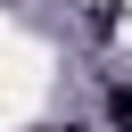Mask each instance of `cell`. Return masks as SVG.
Here are the masks:
<instances>
[{
  "label": "cell",
  "instance_id": "6da1fadb",
  "mask_svg": "<svg viewBox=\"0 0 132 132\" xmlns=\"http://www.w3.org/2000/svg\"><path fill=\"white\" fill-rule=\"evenodd\" d=\"M107 132H132V82H107Z\"/></svg>",
  "mask_w": 132,
  "mask_h": 132
},
{
  "label": "cell",
  "instance_id": "7a4b0ae2",
  "mask_svg": "<svg viewBox=\"0 0 132 132\" xmlns=\"http://www.w3.org/2000/svg\"><path fill=\"white\" fill-rule=\"evenodd\" d=\"M50 132H82V124H50Z\"/></svg>",
  "mask_w": 132,
  "mask_h": 132
}]
</instances>
